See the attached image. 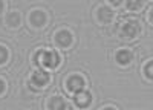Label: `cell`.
<instances>
[{"label":"cell","mask_w":153,"mask_h":110,"mask_svg":"<svg viewBox=\"0 0 153 110\" xmlns=\"http://www.w3.org/2000/svg\"><path fill=\"white\" fill-rule=\"evenodd\" d=\"M104 110H115V109H112V107H109V109H104Z\"/></svg>","instance_id":"e0dca14e"},{"label":"cell","mask_w":153,"mask_h":110,"mask_svg":"<svg viewBox=\"0 0 153 110\" xmlns=\"http://www.w3.org/2000/svg\"><path fill=\"white\" fill-rule=\"evenodd\" d=\"M3 90H5V83H3L2 80H0V93H2Z\"/></svg>","instance_id":"9a60e30c"},{"label":"cell","mask_w":153,"mask_h":110,"mask_svg":"<svg viewBox=\"0 0 153 110\" xmlns=\"http://www.w3.org/2000/svg\"><path fill=\"white\" fill-rule=\"evenodd\" d=\"M91 101H92V96H91L89 92L81 90V92H78L75 95V104L78 107H87L89 104H91Z\"/></svg>","instance_id":"3957f363"},{"label":"cell","mask_w":153,"mask_h":110,"mask_svg":"<svg viewBox=\"0 0 153 110\" xmlns=\"http://www.w3.org/2000/svg\"><path fill=\"white\" fill-rule=\"evenodd\" d=\"M65 101L61 100V98H58V96H55V98H52L51 100V103H49V109L51 110H65Z\"/></svg>","instance_id":"30bf717a"},{"label":"cell","mask_w":153,"mask_h":110,"mask_svg":"<svg viewBox=\"0 0 153 110\" xmlns=\"http://www.w3.org/2000/svg\"><path fill=\"white\" fill-rule=\"evenodd\" d=\"M37 60L45 67H57L60 63V55L54 51H42L38 54Z\"/></svg>","instance_id":"6da1fadb"},{"label":"cell","mask_w":153,"mask_h":110,"mask_svg":"<svg viewBox=\"0 0 153 110\" xmlns=\"http://www.w3.org/2000/svg\"><path fill=\"white\" fill-rule=\"evenodd\" d=\"M2 8H3V3H2V2H0V11H2Z\"/></svg>","instance_id":"2e32d148"},{"label":"cell","mask_w":153,"mask_h":110,"mask_svg":"<svg viewBox=\"0 0 153 110\" xmlns=\"http://www.w3.org/2000/svg\"><path fill=\"white\" fill-rule=\"evenodd\" d=\"M6 58H8V51H6L3 46H0V64L5 63Z\"/></svg>","instance_id":"7c38bea8"},{"label":"cell","mask_w":153,"mask_h":110,"mask_svg":"<svg viewBox=\"0 0 153 110\" xmlns=\"http://www.w3.org/2000/svg\"><path fill=\"white\" fill-rule=\"evenodd\" d=\"M127 6H129L130 9H136V8L141 6V3L139 2H127Z\"/></svg>","instance_id":"5bb4252c"},{"label":"cell","mask_w":153,"mask_h":110,"mask_svg":"<svg viewBox=\"0 0 153 110\" xmlns=\"http://www.w3.org/2000/svg\"><path fill=\"white\" fill-rule=\"evenodd\" d=\"M117 61L120 64H129L132 61V52L126 51V49H123V51H118L117 52Z\"/></svg>","instance_id":"9c48e42d"},{"label":"cell","mask_w":153,"mask_h":110,"mask_svg":"<svg viewBox=\"0 0 153 110\" xmlns=\"http://www.w3.org/2000/svg\"><path fill=\"white\" fill-rule=\"evenodd\" d=\"M31 21H32L34 26H43V24L46 23L45 12H42V11H34L32 14H31Z\"/></svg>","instance_id":"52a82bcc"},{"label":"cell","mask_w":153,"mask_h":110,"mask_svg":"<svg viewBox=\"0 0 153 110\" xmlns=\"http://www.w3.org/2000/svg\"><path fill=\"white\" fill-rule=\"evenodd\" d=\"M146 75H147L149 78L153 77V64H152V63H149V66L146 67Z\"/></svg>","instance_id":"4fadbf2b"},{"label":"cell","mask_w":153,"mask_h":110,"mask_svg":"<svg viewBox=\"0 0 153 110\" xmlns=\"http://www.w3.org/2000/svg\"><path fill=\"white\" fill-rule=\"evenodd\" d=\"M49 81V73H46L45 70H37L32 75V83L37 86H45Z\"/></svg>","instance_id":"8992f818"},{"label":"cell","mask_w":153,"mask_h":110,"mask_svg":"<svg viewBox=\"0 0 153 110\" xmlns=\"http://www.w3.org/2000/svg\"><path fill=\"white\" fill-rule=\"evenodd\" d=\"M112 17H113V12H112L110 8L103 6V8L98 9V18L103 21V23H109V21L112 20Z\"/></svg>","instance_id":"ba28073f"},{"label":"cell","mask_w":153,"mask_h":110,"mask_svg":"<svg viewBox=\"0 0 153 110\" xmlns=\"http://www.w3.org/2000/svg\"><path fill=\"white\" fill-rule=\"evenodd\" d=\"M6 20H8L9 26H12V28L19 26V24H20V16H19V12H11V14H8Z\"/></svg>","instance_id":"8fae6325"},{"label":"cell","mask_w":153,"mask_h":110,"mask_svg":"<svg viewBox=\"0 0 153 110\" xmlns=\"http://www.w3.org/2000/svg\"><path fill=\"white\" fill-rule=\"evenodd\" d=\"M84 87V80L78 75H74L68 80V90L69 92H75V93H78L81 92Z\"/></svg>","instance_id":"7a4b0ae2"},{"label":"cell","mask_w":153,"mask_h":110,"mask_svg":"<svg viewBox=\"0 0 153 110\" xmlns=\"http://www.w3.org/2000/svg\"><path fill=\"white\" fill-rule=\"evenodd\" d=\"M138 32V23L135 21H129V23H126L123 29H121V34L124 37H127V38H132V37H135Z\"/></svg>","instance_id":"277c9868"},{"label":"cell","mask_w":153,"mask_h":110,"mask_svg":"<svg viewBox=\"0 0 153 110\" xmlns=\"http://www.w3.org/2000/svg\"><path fill=\"white\" fill-rule=\"evenodd\" d=\"M55 41H57L60 46L66 47V46H69V44L72 43V35H71V32H68V31H60V32L57 34V37H55Z\"/></svg>","instance_id":"5b68a950"}]
</instances>
